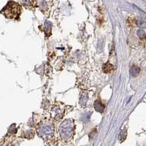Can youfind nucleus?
Returning <instances> with one entry per match:
<instances>
[{
  "label": "nucleus",
  "instance_id": "obj_1",
  "mask_svg": "<svg viewBox=\"0 0 146 146\" xmlns=\"http://www.w3.org/2000/svg\"><path fill=\"white\" fill-rule=\"evenodd\" d=\"M20 12L21 9L19 5L15 3V2H10L3 10L5 15H6V17H8L9 18H17L18 16H19Z\"/></svg>",
  "mask_w": 146,
  "mask_h": 146
}]
</instances>
